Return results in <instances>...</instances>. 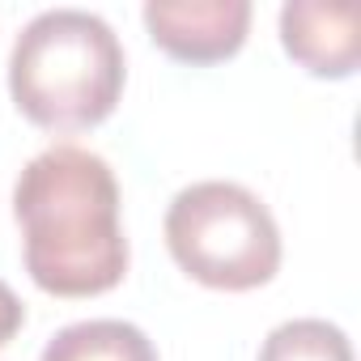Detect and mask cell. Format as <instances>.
Here are the masks:
<instances>
[{"mask_svg":"<svg viewBox=\"0 0 361 361\" xmlns=\"http://www.w3.org/2000/svg\"><path fill=\"white\" fill-rule=\"evenodd\" d=\"M39 361H157V348L128 319H81L60 327Z\"/></svg>","mask_w":361,"mask_h":361,"instance_id":"cell-6","label":"cell"},{"mask_svg":"<svg viewBox=\"0 0 361 361\" xmlns=\"http://www.w3.org/2000/svg\"><path fill=\"white\" fill-rule=\"evenodd\" d=\"M128 60L119 35L90 9H47L9 51V94L47 132L98 128L123 98Z\"/></svg>","mask_w":361,"mask_h":361,"instance_id":"cell-2","label":"cell"},{"mask_svg":"<svg viewBox=\"0 0 361 361\" xmlns=\"http://www.w3.org/2000/svg\"><path fill=\"white\" fill-rule=\"evenodd\" d=\"M259 361H353V344L327 319H289L268 331Z\"/></svg>","mask_w":361,"mask_h":361,"instance_id":"cell-7","label":"cell"},{"mask_svg":"<svg viewBox=\"0 0 361 361\" xmlns=\"http://www.w3.org/2000/svg\"><path fill=\"white\" fill-rule=\"evenodd\" d=\"M140 18L149 39L183 64L230 60L251 30L247 0H149Z\"/></svg>","mask_w":361,"mask_h":361,"instance_id":"cell-4","label":"cell"},{"mask_svg":"<svg viewBox=\"0 0 361 361\" xmlns=\"http://www.w3.org/2000/svg\"><path fill=\"white\" fill-rule=\"evenodd\" d=\"M166 247L192 281L226 293L259 289L281 268V226L243 183L204 178L166 209Z\"/></svg>","mask_w":361,"mask_h":361,"instance_id":"cell-3","label":"cell"},{"mask_svg":"<svg viewBox=\"0 0 361 361\" xmlns=\"http://www.w3.org/2000/svg\"><path fill=\"white\" fill-rule=\"evenodd\" d=\"M281 43L310 77L344 81L361 64L357 9L327 0H289L281 9Z\"/></svg>","mask_w":361,"mask_h":361,"instance_id":"cell-5","label":"cell"},{"mask_svg":"<svg viewBox=\"0 0 361 361\" xmlns=\"http://www.w3.org/2000/svg\"><path fill=\"white\" fill-rule=\"evenodd\" d=\"M22 323H26V306H22V298L13 293V285L0 281V348H5V344L22 331Z\"/></svg>","mask_w":361,"mask_h":361,"instance_id":"cell-8","label":"cell"},{"mask_svg":"<svg viewBox=\"0 0 361 361\" xmlns=\"http://www.w3.org/2000/svg\"><path fill=\"white\" fill-rule=\"evenodd\" d=\"M22 259L30 281L56 298H98L128 272L119 183L102 153L51 145L13 183Z\"/></svg>","mask_w":361,"mask_h":361,"instance_id":"cell-1","label":"cell"}]
</instances>
